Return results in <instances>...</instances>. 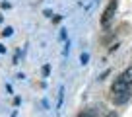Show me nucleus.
<instances>
[{"instance_id": "nucleus-1", "label": "nucleus", "mask_w": 132, "mask_h": 117, "mask_svg": "<svg viewBox=\"0 0 132 117\" xmlns=\"http://www.w3.org/2000/svg\"><path fill=\"white\" fill-rule=\"evenodd\" d=\"M117 12V0H111V4L107 6V10L103 12V18H101V24L103 25H107L109 24V20L113 18V14Z\"/></svg>"}, {"instance_id": "nucleus-2", "label": "nucleus", "mask_w": 132, "mask_h": 117, "mask_svg": "<svg viewBox=\"0 0 132 117\" xmlns=\"http://www.w3.org/2000/svg\"><path fill=\"white\" fill-rule=\"evenodd\" d=\"M113 94H117V92H124V90H130V84L126 82V80L122 78V76H119V78L113 82Z\"/></svg>"}, {"instance_id": "nucleus-3", "label": "nucleus", "mask_w": 132, "mask_h": 117, "mask_svg": "<svg viewBox=\"0 0 132 117\" xmlns=\"http://www.w3.org/2000/svg\"><path fill=\"white\" fill-rule=\"evenodd\" d=\"M128 100H130V90H124V92H117V94H113V101H115L117 105L126 104Z\"/></svg>"}, {"instance_id": "nucleus-4", "label": "nucleus", "mask_w": 132, "mask_h": 117, "mask_svg": "<svg viewBox=\"0 0 132 117\" xmlns=\"http://www.w3.org/2000/svg\"><path fill=\"white\" fill-rule=\"evenodd\" d=\"M122 78L126 80L128 84H132V67H128L126 70H124V74H122Z\"/></svg>"}, {"instance_id": "nucleus-5", "label": "nucleus", "mask_w": 132, "mask_h": 117, "mask_svg": "<svg viewBox=\"0 0 132 117\" xmlns=\"http://www.w3.org/2000/svg\"><path fill=\"white\" fill-rule=\"evenodd\" d=\"M62 100H64V88H60V94H58V105H56V107L62 105Z\"/></svg>"}, {"instance_id": "nucleus-6", "label": "nucleus", "mask_w": 132, "mask_h": 117, "mask_svg": "<svg viewBox=\"0 0 132 117\" xmlns=\"http://www.w3.org/2000/svg\"><path fill=\"white\" fill-rule=\"evenodd\" d=\"M12 33H14V29H12V27H6L4 31H2V35H4V37H10Z\"/></svg>"}, {"instance_id": "nucleus-7", "label": "nucleus", "mask_w": 132, "mask_h": 117, "mask_svg": "<svg viewBox=\"0 0 132 117\" xmlns=\"http://www.w3.org/2000/svg\"><path fill=\"white\" fill-rule=\"evenodd\" d=\"M80 61H82V64H86L87 61H89V55H87V53H82V57H80Z\"/></svg>"}, {"instance_id": "nucleus-8", "label": "nucleus", "mask_w": 132, "mask_h": 117, "mask_svg": "<svg viewBox=\"0 0 132 117\" xmlns=\"http://www.w3.org/2000/svg\"><path fill=\"white\" fill-rule=\"evenodd\" d=\"M49 74H51V67L45 64V67H43V76H49Z\"/></svg>"}, {"instance_id": "nucleus-9", "label": "nucleus", "mask_w": 132, "mask_h": 117, "mask_svg": "<svg viewBox=\"0 0 132 117\" xmlns=\"http://www.w3.org/2000/svg\"><path fill=\"white\" fill-rule=\"evenodd\" d=\"M109 72H111V70H105V72H103V74L99 76V80H105V78H107V76H109Z\"/></svg>"}, {"instance_id": "nucleus-10", "label": "nucleus", "mask_w": 132, "mask_h": 117, "mask_svg": "<svg viewBox=\"0 0 132 117\" xmlns=\"http://www.w3.org/2000/svg\"><path fill=\"white\" fill-rule=\"evenodd\" d=\"M4 51H6V47H4V45H0V53H4Z\"/></svg>"}, {"instance_id": "nucleus-11", "label": "nucleus", "mask_w": 132, "mask_h": 117, "mask_svg": "<svg viewBox=\"0 0 132 117\" xmlns=\"http://www.w3.org/2000/svg\"><path fill=\"white\" fill-rule=\"evenodd\" d=\"M0 24H2V16H0Z\"/></svg>"}]
</instances>
